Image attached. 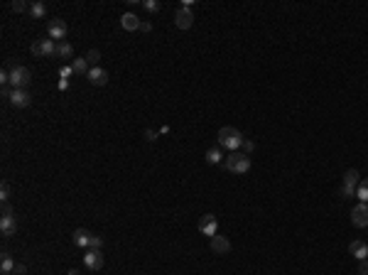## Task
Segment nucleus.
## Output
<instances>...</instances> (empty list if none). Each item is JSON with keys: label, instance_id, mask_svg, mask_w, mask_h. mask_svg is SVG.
<instances>
[{"label": "nucleus", "instance_id": "22", "mask_svg": "<svg viewBox=\"0 0 368 275\" xmlns=\"http://www.w3.org/2000/svg\"><path fill=\"white\" fill-rule=\"evenodd\" d=\"M30 15L35 20H42L47 15V5H44V3H32V5H30Z\"/></svg>", "mask_w": 368, "mask_h": 275}, {"label": "nucleus", "instance_id": "31", "mask_svg": "<svg viewBox=\"0 0 368 275\" xmlns=\"http://www.w3.org/2000/svg\"><path fill=\"white\" fill-rule=\"evenodd\" d=\"M25 273H27V268H25V265H20V263L15 265V270H13V275H25Z\"/></svg>", "mask_w": 368, "mask_h": 275}, {"label": "nucleus", "instance_id": "10", "mask_svg": "<svg viewBox=\"0 0 368 275\" xmlns=\"http://www.w3.org/2000/svg\"><path fill=\"white\" fill-rule=\"evenodd\" d=\"M10 103H13L15 108H27V106L32 103V93L27 91V89H13V93H10Z\"/></svg>", "mask_w": 368, "mask_h": 275}, {"label": "nucleus", "instance_id": "32", "mask_svg": "<svg viewBox=\"0 0 368 275\" xmlns=\"http://www.w3.org/2000/svg\"><path fill=\"white\" fill-rule=\"evenodd\" d=\"M69 89V79H59V91H67Z\"/></svg>", "mask_w": 368, "mask_h": 275}, {"label": "nucleus", "instance_id": "23", "mask_svg": "<svg viewBox=\"0 0 368 275\" xmlns=\"http://www.w3.org/2000/svg\"><path fill=\"white\" fill-rule=\"evenodd\" d=\"M86 62H89L91 67H98V62H101V52H98V49H89V52H86Z\"/></svg>", "mask_w": 368, "mask_h": 275}, {"label": "nucleus", "instance_id": "3", "mask_svg": "<svg viewBox=\"0 0 368 275\" xmlns=\"http://www.w3.org/2000/svg\"><path fill=\"white\" fill-rule=\"evenodd\" d=\"M15 231H18V219H15V211L10 209V204H3L0 234H3V236H15Z\"/></svg>", "mask_w": 368, "mask_h": 275}, {"label": "nucleus", "instance_id": "8", "mask_svg": "<svg viewBox=\"0 0 368 275\" xmlns=\"http://www.w3.org/2000/svg\"><path fill=\"white\" fill-rule=\"evenodd\" d=\"M47 32H49V39H64L67 37V32H69V27H67V22L64 20H59V18H54V20H49L47 22Z\"/></svg>", "mask_w": 368, "mask_h": 275}, {"label": "nucleus", "instance_id": "5", "mask_svg": "<svg viewBox=\"0 0 368 275\" xmlns=\"http://www.w3.org/2000/svg\"><path fill=\"white\" fill-rule=\"evenodd\" d=\"M361 182L358 177V170H346L344 172V187H341V197H353L356 194V187Z\"/></svg>", "mask_w": 368, "mask_h": 275}, {"label": "nucleus", "instance_id": "14", "mask_svg": "<svg viewBox=\"0 0 368 275\" xmlns=\"http://www.w3.org/2000/svg\"><path fill=\"white\" fill-rule=\"evenodd\" d=\"M86 79L91 81L93 86H106V84H108V72L101 69V67H91L89 74H86Z\"/></svg>", "mask_w": 368, "mask_h": 275}, {"label": "nucleus", "instance_id": "17", "mask_svg": "<svg viewBox=\"0 0 368 275\" xmlns=\"http://www.w3.org/2000/svg\"><path fill=\"white\" fill-rule=\"evenodd\" d=\"M120 25H123V30H128V32H138L143 22H140V20L135 18L133 13H126V15L120 18Z\"/></svg>", "mask_w": 368, "mask_h": 275}, {"label": "nucleus", "instance_id": "21", "mask_svg": "<svg viewBox=\"0 0 368 275\" xmlns=\"http://www.w3.org/2000/svg\"><path fill=\"white\" fill-rule=\"evenodd\" d=\"M56 57H62V59H72L74 47L69 44V42H59V44H56Z\"/></svg>", "mask_w": 368, "mask_h": 275}, {"label": "nucleus", "instance_id": "28", "mask_svg": "<svg viewBox=\"0 0 368 275\" xmlns=\"http://www.w3.org/2000/svg\"><path fill=\"white\" fill-rule=\"evenodd\" d=\"M91 248L93 251H101L103 248V239L101 236H91Z\"/></svg>", "mask_w": 368, "mask_h": 275}, {"label": "nucleus", "instance_id": "16", "mask_svg": "<svg viewBox=\"0 0 368 275\" xmlns=\"http://www.w3.org/2000/svg\"><path fill=\"white\" fill-rule=\"evenodd\" d=\"M349 253L353 258H356V260H368V246L366 243H363V241H351L349 243Z\"/></svg>", "mask_w": 368, "mask_h": 275}, {"label": "nucleus", "instance_id": "35", "mask_svg": "<svg viewBox=\"0 0 368 275\" xmlns=\"http://www.w3.org/2000/svg\"><path fill=\"white\" fill-rule=\"evenodd\" d=\"M361 184H363V187H366V189H368V177H366V180H361Z\"/></svg>", "mask_w": 368, "mask_h": 275}, {"label": "nucleus", "instance_id": "36", "mask_svg": "<svg viewBox=\"0 0 368 275\" xmlns=\"http://www.w3.org/2000/svg\"><path fill=\"white\" fill-rule=\"evenodd\" d=\"M3 275H13V273H3Z\"/></svg>", "mask_w": 368, "mask_h": 275}, {"label": "nucleus", "instance_id": "29", "mask_svg": "<svg viewBox=\"0 0 368 275\" xmlns=\"http://www.w3.org/2000/svg\"><path fill=\"white\" fill-rule=\"evenodd\" d=\"M72 74H74L72 67H62V72H59V76H62V79H69Z\"/></svg>", "mask_w": 368, "mask_h": 275}, {"label": "nucleus", "instance_id": "2", "mask_svg": "<svg viewBox=\"0 0 368 275\" xmlns=\"http://www.w3.org/2000/svg\"><path fill=\"white\" fill-rule=\"evenodd\" d=\"M223 167L228 172H233V175H246V172H251V155H243L238 150L228 152L226 160H223Z\"/></svg>", "mask_w": 368, "mask_h": 275}, {"label": "nucleus", "instance_id": "1", "mask_svg": "<svg viewBox=\"0 0 368 275\" xmlns=\"http://www.w3.org/2000/svg\"><path fill=\"white\" fill-rule=\"evenodd\" d=\"M216 138H219V147L228 150V152H236L238 147H243V140H246L243 133L238 128H231V126H223Z\"/></svg>", "mask_w": 368, "mask_h": 275}, {"label": "nucleus", "instance_id": "20", "mask_svg": "<svg viewBox=\"0 0 368 275\" xmlns=\"http://www.w3.org/2000/svg\"><path fill=\"white\" fill-rule=\"evenodd\" d=\"M13 270H15L13 256L10 253H3V258H0V273H13Z\"/></svg>", "mask_w": 368, "mask_h": 275}, {"label": "nucleus", "instance_id": "12", "mask_svg": "<svg viewBox=\"0 0 368 275\" xmlns=\"http://www.w3.org/2000/svg\"><path fill=\"white\" fill-rule=\"evenodd\" d=\"M174 25H177L179 30H189V27L194 25V15H192V10H189V8H179V10L174 13Z\"/></svg>", "mask_w": 368, "mask_h": 275}, {"label": "nucleus", "instance_id": "30", "mask_svg": "<svg viewBox=\"0 0 368 275\" xmlns=\"http://www.w3.org/2000/svg\"><path fill=\"white\" fill-rule=\"evenodd\" d=\"M358 273L368 275V260H358Z\"/></svg>", "mask_w": 368, "mask_h": 275}, {"label": "nucleus", "instance_id": "27", "mask_svg": "<svg viewBox=\"0 0 368 275\" xmlns=\"http://www.w3.org/2000/svg\"><path fill=\"white\" fill-rule=\"evenodd\" d=\"M0 199H3V204H8V199H10V184L8 182L0 184Z\"/></svg>", "mask_w": 368, "mask_h": 275}, {"label": "nucleus", "instance_id": "7", "mask_svg": "<svg viewBox=\"0 0 368 275\" xmlns=\"http://www.w3.org/2000/svg\"><path fill=\"white\" fill-rule=\"evenodd\" d=\"M351 224L356 229H366L368 226V204L358 202L353 209H351Z\"/></svg>", "mask_w": 368, "mask_h": 275}, {"label": "nucleus", "instance_id": "24", "mask_svg": "<svg viewBox=\"0 0 368 275\" xmlns=\"http://www.w3.org/2000/svg\"><path fill=\"white\" fill-rule=\"evenodd\" d=\"M30 5L32 3H27V0H15L10 8H13V13H25V10H30Z\"/></svg>", "mask_w": 368, "mask_h": 275}, {"label": "nucleus", "instance_id": "13", "mask_svg": "<svg viewBox=\"0 0 368 275\" xmlns=\"http://www.w3.org/2000/svg\"><path fill=\"white\" fill-rule=\"evenodd\" d=\"M84 265H86L89 270H101V268H103V253H101V251H93V248H89V251H86V256H84Z\"/></svg>", "mask_w": 368, "mask_h": 275}, {"label": "nucleus", "instance_id": "26", "mask_svg": "<svg viewBox=\"0 0 368 275\" xmlns=\"http://www.w3.org/2000/svg\"><path fill=\"white\" fill-rule=\"evenodd\" d=\"M143 8H145L147 13H157V10H160L162 5H160L157 0H145V3H143Z\"/></svg>", "mask_w": 368, "mask_h": 275}, {"label": "nucleus", "instance_id": "4", "mask_svg": "<svg viewBox=\"0 0 368 275\" xmlns=\"http://www.w3.org/2000/svg\"><path fill=\"white\" fill-rule=\"evenodd\" d=\"M32 84V74L27 67H13L10 69V86L13 89H30Z\"/></svg>", "mask_w": 368, "mask_h": 275}, {"label": "nucleus", "instance_id": "15", "mask_svg": "<svg viewBox=\"0 0 368 275\" xmlns=\"http://www.w3.org/2000/svg\"><path fill=\"white\" fill-rule=\"evenodd\" d=\"M91 236H93L91 231H86V229H76L72 241H74L76 248H91Z\"/></svg>", "mask_w": 368, "mask_h": 275}, {"label": "nucleus", "instance_id": "33", "mask_svg": "<svg viewBox=\"0 0 368 275\" xmlns=\"http://www.w3.org/2000/svg\"><path fill=\"white\" fill-rule=\"evenodd\" d=\"M243 147H246L248 152H253V150H256V143H253V140H243Z\"/></svg>", "mask_w": 368, "mask_h": 275}, {"label": "nucleus", "instance_id": "25", "mask_svg": "<svg viewBox=\"0 0 368 275\" xmlns=\"http://www.w3.org/2000/svg\"><path fill=\"white\" fill-rule=\"evenodd\" d=\"M356 197H358V202L368 204V189H366V187H363L361 182H358V187H356Z\"/></svg>", "mask_w": 368, "mask_h": 275}, {"label": "nucleus", "instance_id": "34", "mask_svg": "<svg viewBox=\"0 0 368 275\" xmlns=\"http://www.w3.org/2000/svg\"><path fill=\"white\" fill-rule=\"evenodd\" d=\"M140 32H152V25H150V22H143V25H140Z\"/></svg>", "mask_w": 368, "mask_h": 275}, {"label": "nucleus", "instance_id": "9", "mask_svg": "<svg viewBox=\"0 0 368 275\" xmlns=\"http://www.w3.org/2000/svg\"><path fill=\"white\" fill-rule=\"evenodd\" d=\"M199 231H202L204 236H216V231H219V221L214 214H204L202 219H199Z\"/></svg>", "mask_w": 368, "mask_h": 275}, {"label": "nucleus", "instance_id": "18", "mask_svg": "<svg viewBox=\"0 0 368 275\" xmlns=\"http://www.w3.org/2000/svg\"><path fill=\"white\" fill-rule=\"evenodd\" d=\"M223 160H226V157H223V152H221L219 145H216V147H209V150H206V162H209V165H221Z\"/></svg>", "mask_w": 368, "mask_h": 275}, {"label": "nucleus", "instance_id": "6", "mask_svg": "<svg viewBox=\"0 0 368 275\" xmlns=\"http://www.w3.org/2000/svg\"><path fill=\"white\" fill-rule=\"evenodd\" d=\"M30 52L35 57H54L56 44H54V39H35V44L30 47Z\"/></svg>", "mask_w": 368, "mask_h": 275}, {"label": "nucleus", "instance_id": "19", "mask_svg": "<svg viewBox=\"0 0 368 275\" xmlns=\"http://www.w3.org/2000/svg\"><path fill=\"white\" fill-rule=\"evenodd\" d=\"M72 69H74V74H81V76H86L91 67H89L86 57H76V59H74V64H72Z\"/></svg>", "mask_w": 368, "mask_h": 275}, {"label": "nucleus", "instance_id": "11", "mask_svg": "<svg viewBox=\"0 0 368 275\" xmlns=\"http://www.w3.org/2000/svg\"><path fill=\"white\" fill-rule=\"evenodd\" d=\"M209 246H211V251H214L216 256H226V253L231 251V241L226 239V236H219V234L209 239Z\"/></svg>", "mask_w": 368, "mask_h": 275}]
</instances>
